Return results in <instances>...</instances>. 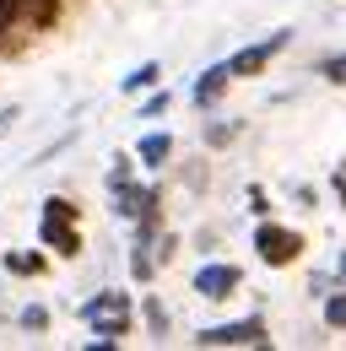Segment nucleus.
Instances as JSON below:
<instances>
[{
    "label": "nucleus",
    "mask_w": 346,
    "mask_h": 351,
    "mask_svg": "<svg viewBox=\"0 0 346 351\" xmlns=\"http://www.w3.org/2000/svg\"><path fill=\"white\" fill-rule=\"evenodd\" d=\"M82 319L92 324V346H114L130 330V298L125 292H97L92 303H82Z\"/></svg>",
    "instance_id": "obj_1"
},
{
    "label": "nucleus",
    "mask_w": 346,
    "mask_h": 351,
    "mask_svg": "<svg viewBox=\"0 0 346 351\" xmlns=\"http://www.w3.org/2000/svg\"><path fill=\"white\" fill-rule=\"evenodd\" d=\"M255 249H260V260H265V265H292V260H298V249H303V238L292 232V227L265 221V227L255 232Z\"/></svg>",
    "instance_id": "obj_2"
},
{
    "label": "nucleus",
    "mask_w": 346,
    "mask_h": 351,
    "mask_svg": "<svg viewBox=\"0 0 346 351\" xmlns=\"http://www.w3.org/2000/svg\"><path fill=\"white\" fill-rule=\"evenodd\" d=\"M287 44H292V33H270V38H260V44L238 49V54L227 60V71H233V76H260V71H265V65H270Z\"/></svg>",
    "instance_id": "obj_3"
},
{
    "label": "nucleus",
    "mask_w": 346,
    "mask_h": 351,
    "mask_svg": "<svg viewBox=\"0 0 346 351\" xmlns=\"http://www.w3.org/2000/svg\"><path fill=\"white\" fill-rule=\"evenodd\" d=\"M200 346H265V324L260 319H238V324H211L195 335Z\"/></svg>",
    "instance_id": "obj_4"
},
{
    "label": "nucleus",
    "mask_w": 346,
    "mask_h": 351,
    "mask_svg": "<svg viewBox=\"0 0 346 351\" xmlns=\"http://www.w3.org/2000/svg\"><path fill=\"white\" fill-rule=\"evenodd\" d=\"M38 238L54 249V254H65V260H76V254H82V238H76V221H71V217H43Z\"/></svg>",
    "instance_id": "obj_5"
},
{
    "label": "nucleus",
    "mask_w": 346,
    "mask_h": 351,
    "mask_svg": "<svg viewBox=\"0 0 346 351\" xmlns=\"http://www.w3.org/2000/svg\"><path fill=\"white\" fill-rule=\"evenodd\" d=\"M233 287H238V265H206V270H195V292L200 298H233Z\"/></svg>",
    "instance_id": "obj_6"
},
{
    "label": "nucleus",
    "mask_w": 346,
    "mask_h": 351,
    "mask_svg": "<svg viewBox=\"0 0 346 351\" xmlns=\"http://www.w3.org/2000/svg\"><path fill=\"white\" fill-rule=\"evenodd\" d=\"M227 82H233V71H227V60H222V65H211V71L195 82V103H216V92L227 87Z\"/></svg>",
    "instance_id": "obj_7"
},
{
    "label": "nucleus",
    "mask_w": 346,
    "mask_h": 351,
    "mask_svg": "<svg viewBox=\"0 0 346 351\" xmlns=\"http://www.w3.org/2000/svg\"><path fill=\"white\" fill-rule=\"evenodd\" d=\"M168 152H173V135H146V141L135 146V157H141L146 168H163V162H168Z\"/></svg>",
    "instance_id": "obj_8"
},
{
    "label": "nucleus",
    "mask_w": 346,
    "mask_h": 351,
    "mask_svg": "<svg viewBox=\"0 0 346 351\" xmlns=\"http://www.w3.org/2000/svg\"><path fill=\"white\" fill-rule=\"evenodd\" d=\"M16 11H22V22H33V27H49V22L60 16V0H16Z\"/></svg>",
    "instance_id": "obj_9"
},
{
    "label": "nucleus",
    "mask_w": 346,
    "mask_h": 351,
    "mask_svg": "<svg viewBox=\"0 0 346 351\" xmlns=\"http://www.w3.org/2000/svg\"><path fill=\"white\" fill-rule=\"evenodd\" d=\"M157 82H163V71H157V65H152V60H146V65H135V71H130V76H125V92H141V87H157Z\"/></svg>",
    "instance_id": "obj_10"
},
{
    "label": "nucleus",
    "mask_w": 346,
    "mask_h": 351,
    "mask_svg": "<svg viewBox=\"0 0 346 351\" xmlns=\"http://www.w3.org/2000/svg\"><path fill=\"white\" fill-rule=\"evenodd\" d=\"M325 324H330V330H346V292H330V298H325Z\"/></svg>",
    "instance_id": "obj_11"
},
{
    "label": "nucleus",
    "mask_w": 346,
    "mask_h": 351,
    "mask_svg": "<svg viewBox=\"0 0 346 351\" xmlns=\"http://www.w3.org/2000/svg\"><path fill=\"white\" fill-rule=\"evenodd\" d=\"M5 270H16V276H38L43 254H5Z\"/></svg>",
    "instance_id": "obj_12"
},
{
    "label": "nucleus",
    "mask_w": 346,
    "mask_h": 351,
    "mask_svg": "<svg viewBox=\"0 0 346 351\" xmlns=\"http://www.w3.org/2000/svg\"><path fill=\"white\" fill-rule=\"evenodd\" d=\"M325 82H336V87H346V54H336V60H325Z\"/></svg>",
    "instance_id": "obj_13"
},
{
    "label": "nucleus",
    "mask_w": 346,
    "mask_h": 351,
    "mask_svg": "<svg viewBox=\"0 0 346 351\" xmlns=\"http://www.w3.org/2000/svg\"><path fill=\"white\" fill-rule=\"evenodd\" d=\"M43 217H71L76 221V206L71 200H43Z\"/></svg>",
    "instance_id": "obj_14"
},
{
    "label": "nucleus",
    "mask_w": 346,
    "mask_h": 351,
    "mask_svg": "<svg viewBox=\"0 0 346 351\" xmlns=\"http://www.w3.org/2000/svg\"><path fill=\"white\" fill-rule=\"evenodd\" d=\"M22 324H27V330H43V324H49V313H43V308H27V313H22Z\"/></svg>",
    "instance_id": "obj_15"
},
{
    "label": "nucleus",
    "mask_w": 346,
    "mask_h": 351,
    "mask_svg": "<svg viewBox=\"0 0 346 351\" xmlns=\"http://www.w3.org/2000/svg\"><path fill=\"white\" fill-rule=\"evenodd\" d=\"M336 195H341V200H346V168H341V173H336Z\"/></svg>",
    "instance_id": "obj_16"
},
{
    "label": "nucleus",
    "mask_w": 346,
    "mask_h": 351,
    "mask_svg": "<svg viewBox=\"0 0 346 351\" xmlns=\"http://www.w3.org/2000/svg\"><path fill=\"white\" fill-rule=\"evenodd\" d=\"M341 281H346V254H341Z\"/></svg>",
    "instance_id": "obj_17"
}]
</instances>
